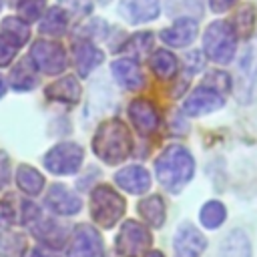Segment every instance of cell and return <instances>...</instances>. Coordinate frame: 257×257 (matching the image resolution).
<instances>
[{"mask_svg":"<svg viewBox=\"0 0 257 257\" xmlns=\"http://www.w3.org/2000/svg\"><path fill=\"white\" fill-rule=\"evenodd\" d=\"M157 179L169 193H181L193 179L195 161L191 153L181 145H169L155 163Z\"/></svg>","mask_w":257,"mask_h":257,"instance_id":"obj_1","label":"cell"},{"mask_svg":"<svg viewBox=\"0 0 257 257\" xmlns=\"http://www.w3.org/2000/svg\"><path fill=\"white\" fill-rule=\"evenodd\" d=\"M92 151L108 165L124 161L133 151V137L126 124L118 118H108L98 124L92 137Z\"/></svg>","mask_w":257,"mask_h":257,"instance_id":"obj_2","label":"cell"},{"mask_svg":"<svg viewBox=\"0 0 257 257\" xmlns=\"http://www.w3.org/2000/svg\"><path fill=\"white\" fill-rule=\"evenodd\" d=\"M90 215L96 225L110 229L124 215V199L112 187L98 185L90 193Z\"/></svg>","mask_w":257,"mask_h":257,"instance_id":"obj_3","label":"cell"},{"mask_svg":"<svg viewBox=\"0 0 257 257\" xmlns=\"http://www.w3.org/2000/svg\"><path fill=\"white\" fill-rule=\"evenodd\" d=\"M235 30L231 22L225 20H215L209 24L203 36V50L205 54L217 62V64H229L235 54Z\"/></svg>","mask_w":257,"mask_h":257,"instance_id":"obj_4","label":"cell"},{"mask_svg":"<svg viewBox=\"0 0 257 257\" xmlns=\"http://www.w3.org/2000/svg\"><path fill=\"white\" fill-rule=\"evenodd\" d=\"M151 243V231L137 221H124L116 233V251L122 257H143L149 253Z\"/></svg>","mask_w":257,"mask_h":257,"instance_id":"obj_5","label":"cell"},{"mask_svg":"<svg viewBox=\"0 0 257 257\" xmlns=\"http://www.w3.org/2000/svg\"><path fill=\"white\" fill-rule=\"evenodd\" d=\"M84 151L76 143H58L44 155V167L54 175H72L80 169Z\"/></svg>","mask_w":257,"mask_h":257,"instance_id":"obj_6","label":"cell"},{"mask_svg":"<svg viewBox=\"0 0 257 257\" xmlns=\"http://www.w3.org/2000/svg\"><path fill=\"white\" fill-rule=\"evenodd\" d=\"M30 60L44 74H58L66 68V52L52 40H36L30 48Z\"/></svg>","mask_w":257,"mask_h":257,"instance_id":"obj_7","label":"cell"},{"mask_svg":"<svg viewBox=\"0 0 257 257\" xmlns=\"http://www.w3.org/2000/svg\"><path fill=\"white\" fill-rule=\"evenodd\" d=\"M68 257H104L98 231L92 225H76L68 243Z\"/></svg>","mask_w":257,"mask_h":257,"instance_id":"obj_8","label":"cell"},{"mask_svg":"<svg viewBox=\"0 0 257 257\" xmlns=\"http://www.w3.org/2000/svg\"><path fill=\"white\" fill-rule=\"evenodd\" d=\"M223 106V94L207 84L199 86L197 90H193L185 102H183V110L191 116H197V114H207V112H213L217 108Z\"/></svg>","mask_w":257,"mask_h":257,"instance_id":"obj_9","label":"cell"},{"mask_svg":"<svg viewBox=\"0 0 257 257\" xmlns=\"http://www.w3.org/2000/svg\"><path fill=\"white\" fill-rule=\"evenodd\" d=\"M207 249V239L191 223H183L175 233V251L179 257H201Z\"/></svg>","mask_w":257,"mask_h":257,"instance_id":"obj_10","label":"cell"},{"mask_svg":"<svg viewBox=\"0 0 257 257\" xmlns=\"http://www.w3.org/2000/svg\"><path fill=\"white\" fill-rule=\"evenodd\" d=\"M128 116L141 135H151L159 128V110L147 98H135L128 104Z\"/></svg>","mask_w":257,"mask_h":257,"instance_id":"obj_11","label":"cell"},{"mask_svg":"<svg viewBox=\"0 0 257 257\" xmlns=\"http://www.w3.org/2000/svg\"><path fill=\"white\" fill-rule=\"evenodd\" d=\"M46 207L52 209L56 215H76L82 207V201L76 193H72L66 185H52L46 193Z\"/></svg>","mask_w":257,"mask_h":257,"instance_id":"obj_12","label":"cell"},{"mask_svg":"<svg viewBox=\"0 0 257 257\" xmlns=\"http://www.w3.org/2000/svg\"><path fill=\"white\" fill-rule=\"evenodd\" d=\"M118 12L128 24H143L159 16L161 2L159 0H120Z\"/></svg>","mask_w":257,"mask_h":257,"instance_id":"obj_13","label":"cell"},{"mask_svg":"<svg viewBox=\"0 0 257 257\" xmlns=\"http://www.w3.org/2000/svg\"><path fill=\"white\" fill-rule=\"evenodd\" d=\"M72 58L76 64V70L80 76H88L102 60H104V52L98 50L88 38H80L72 44Z\"/></svg>","mask_w":257,"mask_h":257,"instance_id":"obj_14","label":"cell"},{"mask_svg":"<svg viewBox=\"0 0 257 257\" xmlns=\"http://www.w3.org/2000/svg\"><path fill=\"white\" fill-rule=\"evenodd\" d=\"M114 181H116V185H118L122 191L131 193V195H143V193H147L149 187H151V175H149V171H147L145 167H141V165H131V167L120 169V171L114 175Z\"/></svg>","mask_w":257,"mask_h":257,"instance_id":"obj_15","label":"cell"},{"mask_svg":"<svg viewBox=\"0 0 257 257\" xmlns=\"http://www.w3.org/2000/svg\"><path fill=\"white\" fill-rule=\"evenodd\" d=\"M197 32H199L197 22H195L193 18H185V16H183V18L175 20L169 28H165V30L161 32V38H163L165 44H169V46H173V48H181V46L191 44V42L195 40Z\"/></svg>","mask_w":257,"mask_h":257,"instance_id":"obj_16","label":"cell"},{"mask_svg":"<svg viewBox=\"0 0 257 257\" xmlns=\"http://www.w3.org/2000/svg\"><path fill=\"white\" fill-rule=\"evenodd\" d=\"M112 74L118 80V84L128 88V90H137V88L145 86V74H143L139 62L133 58L114 60L112 62Z\"/></svg>","mask_w":257,"mask_h":257,"instance_id":"obj_17","label":"cell"},{"mask_svg":"<svg viewBox=\"0 0 257 257\" xmlns=\"http://www.w3.org/2000/svg\"><path fill=\"white\" fill-rule=\"evenodd\" d=\"M30 229H32V235L40 239L46 247H60L68 235V231L62 225L54 223L52 219H36L30 225Z\"/></svg>","mask_w":257,"mask_h":257,"instance_id":"obj_18","label":"cell"},{"mask_svg":"<svg viewBox=\"0 0 257 257\" xmlns=\"http://www.w3.org/2000/svg\"><path fill=\"white\" fill-rule=\"evenodd\" d=\"M8 80H10V86L14 88V90H30V88H34L36 86V82H38V68L34 66V62L30 60V58H24V60H20L12 70H10V76H8Z\"/></svg>","mask_w":257,"mask_h":257,"instance_id":"obj_19","label":"cell"},{"mask_svg":"<svg viewBox=\"0 0 257 257\" xmlns=\"http://www.w3.org/2000/svg\"><path fill=\"white\" fill-rule=\"evenodd\" d=\"M46 96L58 102H66V104H74L80 98V84L74 76H64L52 84L46 86Z\"/></svg>","mask_w":257,"mask_h":257,"instance_id":"obj_20","label":"cell"},{"mask_svg":"<svg viewBox=\"0 0 257 257\" xmlns=\"http://www.w3.org/2000/svg\"><path fill=\"white\" fill-rule=\"evenodd\" d=\"M139 213L141 217L155 229L163 227L165 225V217H167V211H165V203L161 199V195H149L145 197L141 203H139Z\"/></svg>","mask_w":257,"mask_h":257,"instance_id":"obj_21","label":"cell"},{"mask_svg":"<svg viewBox=\"0 0 257 257\" xmlns=\"http://www.w3.org/2000/svg\"><path fill=\"white\" fill-rule=\"evenodd\" d=\"M219 257H251V243L245 231H231L219 249Z\"/></svg>","mask_w":257,"mask_h":257,"instance_id":"obj_22","label":"cell"},{"mask_svg":"<svg viewBox=\"0 0 257 257\" xmlns=\"http://www.w3.org/2000/svg\"><path fill=\"white\" fill-rule=\"evenodd\" d=\"M28 249L26 237L20 231H2L0 233V257H24Z\"/></svg>","mask_w":257,"mask_h":257,"instance_id":"obj_23","label":"cell"},{"mask_svg":"<svg viewBox=\"0 0 257 257\" xmlns=\"http://www.w3.org/2000/svg\"><path fill=\"white\" fill-rule=\"evenodd\" d=\"M16 183H18L20 191H24L26 195H40V191L44 187V177L34 167L20 165L16 169Z\"/></svg>","mask_w":257,"mask_h":257,"instance_id":"obj_24","label":"cell"},{"mask_svg":"<svg viewBox=\"0 0 257 257\" xmlns=\"http://www.w3.org/2000/svg\"><path fill=\"white\" fill-rule=\"evenodd\" d=\"M66 26H68V12L62 6L48 8V12L44 14V18L40 20V32L42 34H50V36L64 34Z\"/></svg>","mask_w":257,"mask_h":257,"instance_id":"obj_25","label":"cell"},{"mask_svg":"<svg viewBox=\"0 0 257 257\" xmlns=\"http://www.w3.org/2000/svg\"><path fill=\"white\" fill-rule=\"evenodd\" d=\"M151 68H153V72H155L159 78L167 80V78H173V76H175L179 64H177V58H175L173 52H169V50H165V48H159V50H155L153 56H151Z\"/></svg>","mask_w":257,"mask_h":257,"instance_id":"obj_26","label":"cell"},{"mask_svg":"<svg viewBox=\"0 0 257 257\" xmlns=\"http://www.w3.org/2000/svg\"><path fill=\"white\" fill-rule=\"evenodd\" d=\"M2 36L8 38L10 42H14L16 46H22L28 42L30 38V30H28V24L18 18V16H8L2 20Z\"/></svg>","mask_w":257,"mask_h":257,"instance_id":"obj_27","label":"cell"},{"mask_svg":"<svg viewBox=\"0 0 257 257\" xmlns=\"http://www.w3.org/2000/svg\"><path fill=\"white\" fill-rule=\"evenodd\" d=\"M225 217H227L225 205H223L221 201H215V199H213V201H207V203L201 207V211H199V221H201V225L207 227V229H217L219 225H223Z\"/></svg>","mask_w":257,"mask_h":257,"instance_id":"obj_28","label":"cell"},{"mask_svg":"<svg viewBox=\"0 0 257 257\" xmlns=\"http://www.w3.org/2000/svg\"><path fill=\"white\" fill-rule=\"evenodd\" d=\"M255 74H257V36L247 44V48L239 60V78L245 86H249V82Z\"/></svg>","mask_w":257,"mask_h":257,"instance_id":"obj_29","label":"cell"},{"mask_svg":"<svg viewBox=\"0 0 257 257\" xmlns=\"http://www.w3.org/2000/svg\"><path fill=\"white\" fill-rule=\"evenodd\" d=\"M231 26H233V30H235L237 34L247 36V34L253 30V26H255V8H253L251 4L241 6V8L235 12V18H233Z\"/></svg>","mask_w":257,"mask_h":257,"instance_id":"obj_30","label":"cell"},{"mask_svg":"<svg viewBox=\"0 0 257 257\" xmlns=\"http://www.w3.org/2000/svg\"><path fill=\"white\" fill-rule=\"evenodd\" d=\"M153 42H155V38H153L151 32H137L135 36H131L122 44V50H128V52H135V54L137 52L143 54V52H147V50L153 48Z\"/></svg>","mask_w":257,"mask_h":257,"instance_id":"obj_31","label":"cell"},{"mask_svg":"<svg viewBox=\"0 0 257 257\" xmlns=\"http://www.w3.org/2000/svg\"><path fill=\"white\" fill-rule=\"evenodd\" d=\"M16 8H18V12H20V18H22V20L32 22V20H36V18L42 14L44 0H22Z\"/></svg>","mask_w":257,"mask_h":257,"instance_id":"obj_32","label":"cell"},{"mask_svg":"<svg viewBox=\"0 0 257 257\" xmlns=\"http://www.w3.org/2000/svg\"><path fill=\"white\" fill-rule=\"evenodd\" d=\"M60 6L72 14H78V16H88L92 12L90 0H60Z\"/></svg>","mask_w":257,"mask_h":257,"instance_id":"obj_33","label":"cell"},{"mask_svg":"<svg viewBox=\"0 0 257 257\" xmlns=\"http://www.w3.org/2000/svg\"><path fill=\"white\" fill-rule=\"evenodd\" d=\"M18 46L14 42H10L8 38L0 36V66H8L12 62V58L16 56Z\"/></svg>","mask_w":257,"mask_h":257,"instance_id":"obj_34","label":"cell"},{"mask_svg":"<svg viewBox=\"0 0 257 257\" xmlns=\"http://www.w3.org/2000/svg\"><path fill=\"white\" fill-rule=\"evenodd\" d=\"M8 173H10V163H8V157L4 151H0V189L6 185L8 181Z\"/></svg>","mask_w":257,"mask_h":257,"instance_id":"obj_35","label":"cell"},{"mask_svg":"<svg viewBox=\"0 0 257 257\" xmlns=\"http://www.w3.org/2000/svg\"><path fill=\"white\" fill-rule=\"evenodd\" d=\"M12 219H14V213H12L10 205H8L6 201H2V203H0V227L10 225V223H12Z\"/></svg>","mask_w":257,"mask_h":257,"instance_id":"obj_36","label":"cell"},{"mask_svg":"<svg viewBox=\"0 0 257 257\" xmlns=\"http://www.w3.org/2000/svg\"><path fill=\"white\" fill-rule=\"evenodd\" d=\"M235 2H237V0H209V6H211L213 12L221 14V12H227L229 8H233Z\"/></svg>","mask_w":257,"mask_h":257,"instance_id":"obj_37","label":"cell"},{"mask_svg":"<svg viewBox=\"0 0 257 257\" xmlns=\"http://www.w3.org/2000/svg\"><path fill=\"white\" fill-rule=\"evenodd\" d=\"M32 257H58L56 253H52L48 247H36L32 251Z\"/></svg>","mask_w":257,"mask_h":257,"instance_id":"obj_38","label":"cell"},{"mask_svg":"<svg viewBox=\"0 0 257 257\" xmlns=\"http://www.w3.org/2000/svg\"><path fill=\"white\" fill-rule=\"evenodd\" d=\"M4 92H6V80L0 76V98L4 96Z\"/></svg>","mask_w":257,"mask_h":257,"instance_id":"obj_39","label":"cell"},{"mask_svg":"<svg viewBox=\"0 0 257 257\" xmlns=\"http://www.w3.org/2000/svg\"><path fill=\"white\" fill-rule=\"evenodd\" d=\"M145 257H163V253L161 251H149Z\"/></svg>","mask_w":257,"mask_h":257,"instance_id":"obj_40","label":"cell"},{"mask_svg":"<svg viewBox=\"0 0 257 257\" xmlns=\"http://www.w3.org/2000/svg\"><path fill=\"white\" fill-rule=\"evenodd\" d=\"M10 2H12V6H18V4L22 2V0H10Z\"/></svg>","mask_w":257,"mask_h":257,"instance_id":"obj_41","label":"cell"},{"mask_svg":"<svg viewBox=\"0 0 257 257\" xmlns=\"http://www.w3.org/2000/svg\"><path fill=\"white\" fill-rule=\"evenodd\" d=\"M2 4H4V0H0V8H2Z\"/></svg>","mask_w":257,"mask_h":257,"instance_id":"obj_42","label":"cell"}]
</instances>
